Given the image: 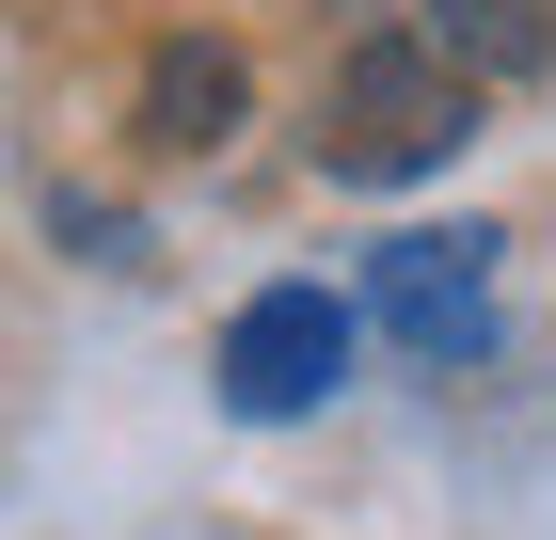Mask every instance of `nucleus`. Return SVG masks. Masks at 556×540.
<instances>
[{"instance_id":"obj_1","label":"nucleus","mask_w":556,"mask_h":540,"mask_svg":"<svg viewBox=\"0 0 556 540\" xmlns=\"http://www.w3.org/2000/svg\"><path fill=\"white\" fill-rule=\"evenodd\" d=\"M477 143V64L429 33H366L334 80V175H366V191H397V175L462 160Z\"/></svg>"},{"instance_id":"obj_2","label":"nucleus","mask_w":556,"mask_h":540,"mask_svg":"<svg viewBox=\"0 0 556 540\" xmlns=\"http://www.w3.org/2000/svg\"><path fill=\"white\" fill-rule=\"evenodd\" d=\"M334 366H350V302L334 287H270L223 334V414H318Z\"/></svg>"},{"instance_id":"obj_3","label":"nucleus","mask_w":556,"mask_h":540,"mask_svg":"<svg viewBox=\"0 0 556 540\" xmlns=\"http://www.w3.org/2000/svg\"><path fill=\"white\" fill-rule=\"evenodd\" d=\"M493 239H397L382 271H366V302H382V334H414L429 366H477L493 350Z\"/></svg>"},{"instance_id":"obj_4","label":"nucleus","mask_w":556,"mask_h":540,"mask_svg":"<svg viewBox=\"0 0 556 540\" xmlns=\"http://www.w3.org/2000/svg\"><path fill=\"white\" fill-rule=\"evenodd\" d=\"M143 127H160L175 160H207L223 127H239V48H207V33H191V48H160V80H143Z\"/></svg>"},{"instance_id":"obj_5","label":"nucleus","mask_w":556,"mask_h":540,"mask_svg":"<svg viewBox=\"0 0 556 540\" xmlns=\"http://www.w3.org/2000/svg\"><path fill=\"white\" fill-rule=\"evenodd\" d=\"M429 48H462L477 80H541L556 64V0H429Z\"/></svg>"}]
</instances>
